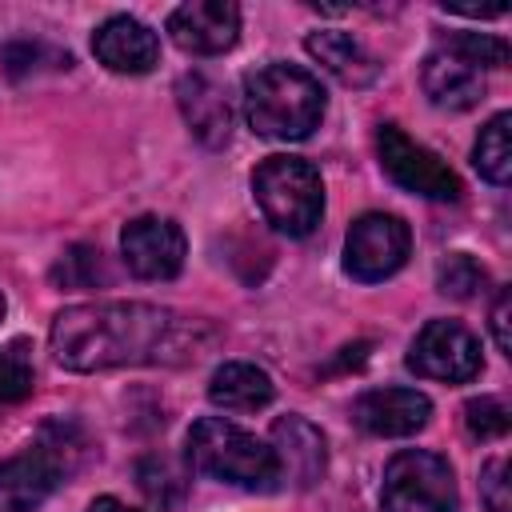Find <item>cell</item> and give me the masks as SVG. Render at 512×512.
Masks as SVG:
<instances>
[{"instance_id":"obj_1","label":"cell","mask_w":512,"mask_h":512,"mask_svg":"<svg viewBox=\"0 0 512 512\" xmlns=\"http://www.w3.org/2000/svg\"><path fill=\"white\" fill-rule=\"evenodd\" d=\"M192 328L196 324L156 304H136V300L76 304L56 316L52 352L72 372L188 360L196 348Z\"/></svg>"},{"instance_id":"obj_2","label":"cell","mask_w":512,"mask_h":512,"mask_svg":"<svg viewBox=\"0 0 512 512\" xmlns=\"http://www.w3.org/2000/svg\"><path fill=\"white\" fill-rule=\"evenodd\" d=\"M244 120L268 140H304L324 120V88L296 64H264L244 76Z\"/></svg>"},{"instance_id":"obj_3","label":"cell","mask_w":512,"mask_h":512,"mask_svg":"<svg viewBox=\"0 0 512 512\" xmlns=\"http://www.w3.org/2000/svg\"><path fill=\"white\" fill-rule=\"evenodd\" d=\"M184 456L192 464V472L224 480V484H240V488H276V456L264 440H256L252 432L236 428L224 416H204L192 424L188 440H184Z\"/></svg>"},{"instance_id":"obj_4","label":"cell","mask_w":512,"mask_h":512,"mask_svg":"<svg viewBox=\"0 0 512 512\" xmlns=\"http://www.w3.org/2000/svg\"><path fill=\"white\" fill-rule=\"evenodd\" d=\"M252 196L264 220L284 236H308L324 216L320 172L300 156H268L252 172Z\"/></svg>"},{"instance_id":"obj_5","label":"cell","mask_w":512,"mask_h":512,"mask_svg":"<svg viewBox=\"0 0 512 512\" xmlns=\"http://www.w3.org/2000/svg\"><path fill=\"white\" fill-rule=\"evenodd\" d=\"M384 512H456V480L444 456L404 448L388 460L380 484Z\"/></svg>"},{"instance_id":"obj_6","label":"cell","mask_w":512,"mask_h":512,"mask_svg":"<svg viewBox=\"0 0 512 512\" xmlns=\"http://www.w3.org/2000/svg\"><path fill=\"white\" fill-rule=\"evenodd\" d=\"M376 152L380 168L404 188L424 200H460V176L424 144H416L404 128L380 124L376 128Z\"/></svg>"},{"instance_id":"obj_7","label":"cell","mask_w":512,"mask_h":512,"mask_svg":"<svg viewBox=\"0 0 512 512\" xmlns=\"http://www.w3.org/2000/svg\"><path fill=\"white\" fill-rule=\"evenodd\" d=\"M412 232L392 212H364L344 236V272L360 284L388 280L408 260Z\"/></svg>"},{"instance_id":"obj_8","label":"cell","mask_w":512,"mask_h":512,"mask_svg":"<svg viewBox=\"0 0 512 512\" xmlns=\"http://www.w3.org/2000/svg\"><path fill=\"white\" fill-rule=\"evenodd\" d=\"M408 368L428 380L464 384L480 372V340L460 320H428L412 340Z\"/></svg>"},{"instance_id":"obj_9","label":"cell","mask_w":512,"mask_h":512,"mask_svg":"<svg viewBox=\"0 0 512 512\" xmlns=\"http://www.w3.org/2000/svg\"><path fill=\"white\" fill-rule=\"evenodd\" d=\"M120 252L140 280H172L184 268L188 240L184 228L168 216H136L120 232Z\"/></svg>"},{"instance_id":"obj_10","label":"cell","mask_w":512,"mask_h":512,"mask_svg":"<svg viewBox=\"0 0 512 512\" xmlns=\"http://www.w3.org/2000/svg\"><path fill=\"white\" fill-rule=\"evenodd\" d=\"M168 36L192 56H220L240 36V8L232 0H188L172 8Z\"/></svg>"},{"instance_id":"obj_11","label":"cell","mask_w":512,"mask_h":512,"mask_svg":"<svg viewBox=\"0 0 512 512\" xmlns=\"http://www.w3.org/2000/svg\"><path fill=\"white\" fill-rule=\"evenodd\" d=\"M64 476V460L52 444H36L0 464V512H32L40 508Z\"/></svg>"},{"instance_id":"obj_12","label":"cell","mask_w":512,"mask_h":512,"mask_svg":"<svg viewBox=\"0 0 512 512\" xmlns=\"http://www.w3.org/2000/svg\"><path fill=\"white\" fill-rule=\"evenodd\" d=\"M92 52L104 68H112L120 76H144L160 60V40L136 16H108L92 32Z\"/></svg>"},{"instance_id":"obj_13","label":"cell","mask_w":512,"mask_h":512,"mask_svg":"<svg viewBox=\"0 0 512 512\" xmlns=\"http://www.w3.org/2000/svg\"><path fill=\"white\" fill-rule=\"evenodd\" d=\"M272 456H276V480H288L296 488H312L324 476L328 452L316 424L304 416H280L272 424Z\"/></svg>"},{"instance_id":"obj_14","label":"cell","mask_w":512,"mask_h":512,"mask_svg":"<svg viewBox=\"0 0 512 512\" xmlns=\"http://www.w3.org/2000/svg\"><path fill=\"white\" fill-rule=\"evenodd\" d=\"M432 404L416 388H372L356 396L352 420L372 436H412L428 424Z\"/></svg>"},{"instance_id":"obj_15","label":"cell","mask_w":512,"mask_h":512,"mask_svg":"<svg viewBox=\"0 0 512 512\" xmlns=\"http://www.w3.org/2000/svg\"><path fill=\"white\" fill-rule=\"evenodd\" d=\"M176 104H180V112H184V120H188V128H192V136H196L200 144H208V148L228 144L232 108H228L224 92H220L208 76H200V72L180 76V84H176Z\"/></svg>"},{"instance_id":"obj_16","label":"cell","mask_w":512,"mask_h":512,"mask_svg":"<svg viewBox=\"0 0 512 512\" xmlns=\"http://www.w3.org/2000/svg\"><path fill=\"white\" fill-rule=\"evenodd\" d=\"M420 80H424L428 100L436 108H448V112H464V108H472V104L484 100V76L472 64H464L460 56L444 52V48H436L424 60Z\"/></svg>"},{"instance_id":"obj_17","label":"cell","mask_w":512,"mask_h":512,"mask_svg":"<svg viewBox=\"0 0 512 512\" xmlns=\"http://www.w3.org/2000/svg\"><path fill=\"white\" fill-rule=\"evenodd\" d=\"M276 396L272 376L248 360H228L208 380V400L224 412H256Z\"/></svg>"},{"instance_id":"obj_18","label":"cell","mask_w":512,"mask_h":512,"mask_svg":"<svg viewBox=\"0 0 512 512\" xmlns=\"http://www.w3.org/2000/svg\"><path fill=\"white\" fill-rule=\"evenodd\" d=\"M304 48H308L336 80H344V84H352V88L372 84L376 72H380V64L364 52V44H360L352 32H340V28H320V32H312V36L304 40Z\"/></svg>"},{"instance_id":"obj_19","label":"cell","mask_w":512,"mask_h":512,"mask_svg":"<svg viewBox=\"0 0 512 512\" xmlns=\"http://www.w3.org/2000/svg\"><path fill=\"white\" fill-rule=\"evenodd\" d=\"M508 128H512V116L508 112H496L484 128H480V140L472 148V164L476 172L488 180V184H508L512 180V144H508Z\"/></svg>"},{"instance_id":"obj_20","label":"cell","mask_w":512,"mask_h":512,"mask_svg":"<svg viewBox=\"0 0 512 512\" xmlns=\"http://www.w3.org/2000/svg\"><path fill=\"white\" fill-rule=\"evenodd\" d=\"M136 484H140V492H144L156 508H172V504L184 496V488H188L184 472H180L172 460H164V456L140 460V464H136Z\"/></svg>"},{"instance_id":"obj_21","label":"cell","mask_w":512,"mask_h":512,"mask_svg":"<svg viewBox=\"0 0 512 512\" xmlns=\"http://www.w3.org/2000/svg\"><path fill=\"white\" fill-rule=\"evenodd\" d=\"M440 48L452 52V56H460L476 72L480 68H504L508 64V44L500 36H488V32H448L440 40Z\"/></svg>"},{"instance_id":"obj_22","label":"cell","mask_w":512,"mask_h":512,"mask_svg":"<svg viewBox=\"0 0 512 512\" xmlns=\"http://www.w3.org/2000/svg\"><path fill=\"white\" fill-rule=\"evenodd\" d=\"M480 284H484V268H480L468 252H452V256L440 264V272H436V288H440L444 296H452V300H468Z\"/></svg>"},{"instance_id":"obj_23","label":"cell","mask_w":512,"mask_h":512,"mask_svg":"<svg viewBox=\"0 0 512 512\" xmlns=\"http://www.w3.org/2000/svg\"><path fill=\"white\" fill-rule=\"evenodd\" d=\"M464 424H468V432L476 440H500L508 432V424H512V412L496 396H476V400L464 404Z\"/></svg>"},{"instance_id":"obj_24","label":"cell","mask_w":512,"mask_h":512,"mask_svg":"<svg viewBox=\"0 0 512 512\" xmlns=\"http://www.w3.org/2000/svg\"><path fill=\"white\" fill-rule=\"evenodd\" d=\"M52 276H56V284H64V288H92L96 280H108L100 252H96V248H84V244L68 248V256L56 264Z\"/></svg>"},{"instance_id":"obj_25","label":"cell","mask_w":512,"mask_h":512,"mask_svg":"<svg viewBox=\"0 0 512 512\" xmlns=\"http://www.w3.org/2000/svg\"><path fill=\"white\" fill-rule=\"evenodd\" d=\"M32 392V364L20 348H0V404L24 400Z\"/></svg>"},{"instance_id":"obj_26","label":"cell","mask_w":512,"mask_h":512,"mask_svg":"<svg viewBox=\"0 0 512 512\" xmlns=\"http://www.w3.org/2000/svg\"><path fill=\"white\" fill-rule=\"evenodd\" d=\"M480 500L488 512H508L512 500H508V464L504 460H488L484 472H480Z\"/></svg>"},{"instance_id":"obj_27","label":"cell","mask_w":512,"mask_h":512,"mask_svg":"<svg viewBox=\"0 0 512 512\" xmlns=\"http://www.w3.org/2000/svg\"><path fill=\"white\" fill-rule=\"evenodd\" d=\"M492 336L500 352H512V336H508V288H500L496 304H492Z\"/></svg>"},{"instance_id":"obj_28","label":"cell","mask_w":512,"mask_h":512,"mask_svg":"<svg viewBox=\"0 0 512 512\" xmlns=\"http://www.w3.org/2000/svg\"><path fill=\"white\" fill-rule=\"evenodd\" d=\"M88 512H136V508L120 504L116 496H100V500H92V504H88Z\"/></svg>"},{"instance_id":"obj_29","label":"cell","mask_w":512,"mask_h":512,"mask_svg":"<svg viewBox=\"0 0 512 512\" xmlns=\"http://www.w3.org/2000/svg\"><path fill=\"white\" fill-rule=\"evenodd\" d=\"M0 320H4V296H0Z\"/></svg>"}]
</instances>
